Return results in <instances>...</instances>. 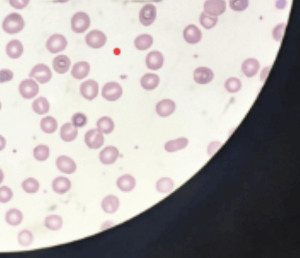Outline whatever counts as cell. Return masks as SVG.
I'll return each instance as SVG.
<instances>
[{
	"mask_svg": "<svg viewBox=\"0 0 300 258\" xmlns=\"http://www.w3.org/2000/svg\"><path fill=\"white\" fill-rule=\"evenodd\" d=\"M86 45L93 49H100L105 46L107 42L105 34L99 30H93L85 37Z\"/></svg>",
	"mask_w": 300,
	"mask_h": 258,
	"instance_id": "obj_10",
	"label": "cell"
},
{
	"mask_svg": "<svg viewBox=\"0 0 300 258\" xmlns=\"http://www.w3.org/2000/svg\"><path fill=\"white\" fill-rule=\"evenodd\" d=\"M160 84V77L157 74H146L141 79V85L147 91L155 90Z\"/></svg>",
	"mask_w": 300,
	"mask_h": 258,
	"instance_id": "obj_27",
	"label": "cell"
},
{
	"mask_svg": "<svg viewBox=\"0 0 300 258\" xmlns=\"http://www.w3.org/2000/svg\"><path fill=\"white\" fill-rule=\"evenodd\" d=\"M86 146L90 149H98L105 143L103 134L98 129H93L86 132L84 137Z\"/></svg>",
	"mask_w": 300,
	"mask_h": 258,
	"instance_id": "obj_8",
	"label": "cell"
},
{
	"mask_svg": "<svg viewBox=\"0 0 300 258\" xmlns=\"http://www.w3.org/2000/svg\"><path fill=\"white\" fill-rule=\"evenodd\" d=\"M218 18L217 17L209 15L204 12L201 14L200 17V22L202 26L206 30H211L217 25Z\"/></svg>",
	"mask_w": 300,
	"mask_h": 258,
	"instance_id": "obj_38",
	"label": "cell"
},
{
	"mask_svg": "<svg viewBox=\"0 0 300 258\" xmlns=\"http://www.w3.org/2000/svg\"><path fill=\"white\" fill-rule=\"evenodd\" d=\"M260 68V64L258 60L256 59H248L242 63V73L249 78L255 76L258 73Z\"/></svg>",
	"mask_w": 300,
	"mask_h": 258,
	"instance_id": "obj_20",
	"label": "cell"
},
{
	"mask_svg": "<svg viewBox=\"0 0 300 258\" xmlns=\"http://www.w3.org/2000/svg\"><path fill=\"white\" fill-rule=\"evenodd\" d=\"M57 127H58V123H57L56 119L54 118L53 117H45L40 121V128L46 134L55 133Z\"/></svg>",
	"mask_w": 300,
	"mask_h": 258,
	"instance_id": "obj_31",
	"label": "cell"
},
{
	"mask_svg": "<svg viewBox=\"0 0 300 258\" xmlns=\"http://www.w3.org/2000/svg\"><path fill=\"white\" fill-rule=\"evenodd\" d=\"M14 196L13 189L7 185L0 187V203H8L12 200Z\"/></svg>",
	"mask_w": 300,
	"mask_h": 258,
	"instance_id": "obj_39",
	"label": "cell"
},
{
	"mask_svg": "<svg viewBox=\"0 0 300 258\" xmlns=\"http://www.w3.org/2000/svg\"><path fill=\"white\" fill-rule=\"evenodd\" d=\"M67 45L68 42L65 37L61 34H56L48 39L46 47L50 53L57 54L64 51Z\"/></svg>",
	"mask_w": 300,
	"mask_h": 258,
	"instance_id": "obj_5",
	"label": "cell"
},
{
	"mask_svg": "<svg viewBox=\"0 0 300 258\" xmlns=\"http://www.w3.org/2000/svg\"><path fill=\"white\" fill-rule=\"evenodd\" d=\"M146 64L149 70L157 71L162 68L164 64L163 54L158 51H152L146 57Z\"/></svg>",
	"mask_w": 300,
	"mask_h": 258,
	"instance_id": "obj_17",
	"label": "cell"
},
{
	"mask_svg": "<svg viewBox=\"0 0 300 258\" xmlns=\"http://www.w3.org/2000/svg\"><path fill=\"white\" fill-rule=\"evenodd\" d=\"M153 43H154V39L149 34H142L135 39L134 45L137 50L145 51L152 47Z\"/></svg>",
	"mask_w": 300,
	"mask_h": 258,
	"instance_id": "obj_33",
	"label": "cell"
},
{
	"mask_svg": "<svg viewBox=\"0 0 300 258\" xmlns=\"http://www.w3.org/2000/svg\"><path fill=\"white\" fill-rule=\"evenodd\" d=\"M71 60L65 55L55 57L53 62V67L56 73L63 74L68 72L71 67Z\"/></svg>",
	"mask_w": 300,
	"mask_h": 258,
	"instance_id": "obj_24",
	"label": "cell"
},
{
	"mask_svg": "<svg viewBox=\"0 0 300 258\" xmlns=\"http://www.w3.org/2000/svg\"><path fill=\"white\" fill-rule=\"evenodd\" d=\"M24 220V214L19 208H11L6 212L5 220L7 224L17 226L21 224Z\"/></svg>",
	"mask_w": 300,
	"mask_h": 258,
	"instance_id": "obj_16",
	"label": "cell"
},
{
	"mask_svg": "<svg viewBox=\"0 0 300 258\" xmlns=\"http://www.w3.org/2000/svg\"><path fill=\"white\" fill-rule=\"evenodd\" d=\"M120 153L118 148L113 146L106 147L99 154V160L103 164L112 165L117 161Z\"/></svg>",
	"mask_w": 300,
	"mask_h": 258,
	"instance_id": "obj_15",
	"label": "cell"
},
{
	"mask_svg": "<svg viewBox=\"0 0 300 258\" xmlns=\"http://www.w3.org/2000/svg\"><path fill=\"white\" fill-rule=\"evenodd\" d=\"M286 5L285 0H278L276 2V7L279 9H282Z\"/></svg>",
	"mask_w": 300,
	"mask_h": 258,
	"instance_id": "obj_48",
	"label": "cell"
},
{
	"mask_svg": "<svg viewBox=\"0 0 300 258\" xmlns=\"http://www.w3.org/2000/svg\"><path fill=\"white\" fill-rule=\"evenodd\" d=\"M117 187L123 192L131 191L136 186V180L131 174L123 175L117 180Z\"/></svg>",
	"mask_w": 300,
	"mask_h": 258,
	"instance_id": "obj_25",
	"label": "cell"
},
{
	"mask_svg": "<svg viewBox=\"0 0 300 258\" xmlns=\"http://www.w3.org/2000/svg\"><path fill=\"white\" fill-rule=\"evenodd\" d=\"M34 234L28 229H24L20 231L17 236L19 244L22 247H29L34 242Z\"/></svg>",
	"mask_w": 300,
	"mask_h": 258,
	"instance_id": "obj_35",
	"label": "cell"
},
{
	"mask_svg": "<svg viewBox=\"0 0 300 258\" xmlns=\"http://www.w3.org/2000/svg\"><path fill=\"white\" fill-rule=\"evenodd\" d=\"M78 135L77 128L71 123H66L62 125L60 131V136L63 141L66 142H73Z\"/></svg>",
	"mask_w": 300,
	"mask_h": 258,
	"instance_id": "obj_22",
	"label": "cell"
},
{
	"mask_svg": "<svg viewBox=\"0 0 300 258\" xmlns=\"http://www.w3.org/2000/svg\"><path fill=\"white\" fill-rule=\"evenodd\" d=\"M271 67H267L263 69L262 70L261 73V80L262 82H264L265 80H266L268 75H269V73H270Z\"/></svg>",
	"mask_w": 300,
	"mask_h": 258,
	"instance_id": "obj_46",
	"label": "cell"
},
{
	"mask_svg": "<svg viewBox=\"0 0 300 258\" xmlns=\"http://www.w3.org/2000/svg\"><path fill=\"white\" fill-rule=\"evenodd\" d=\"M249 0H230V7L236 12H241L249 7Z\"/></svg>",
	"mask_w": 300,
	"mask_h": 258,
	"instance_id": "obj_41",
	"label": "cell"
},
{
	"mask_svg": "<svg viewBox=\"0 0 300 258\" xmlns=\"http://www.w3.org/2000/svg\"><path fill=\"white\" fill-rule=\"evenodd\" d=\"M3 29L5 33L13 35L24 30L25 22L20 14L16 13L10 14L3 22Z\"/></svg>",
	"mask_w": 300,
	"mask_h": 258,
	"instance_id": "obj_1",
	"label": "cell"
},
{
	"mask_svg": "<svg viewBox=\"0 0 300 258\" xmlns=\"http://www.w3.org/2000/svg\"><path fill=\"white\" fill-rule=\"evenodd\" d=\"M123 94V88L118 83H108L103 88L102 96L108 101L114 102L119 99Z\"/></svg>",
	"mask_w": 300,
	"mask_h": 258,
	"instance_id": "obj_6",
	"label": "cell"
},
{
	"mask_svg": "<svg viewBox=\"0 0 300 258\" xmlns=\"http://www.w3.org/2000/svg\"><path fill=\"white\" fill-rule=\"evenodd\" d=\"M53 73L50 68L45 64L35 66L31 71L30 77L35 79L40 84H45L50 81Z\"/></svg>",
	"mask_w": 300,
	"mask_h": 258,
	"instance_id": "obj_3",
	"label": "cell"
},
{
	"mask_svg": "<svg viewBox=\"0 0 300 258\" xmlns=\"http://www.w3.org/2000/svg\"><path fill=\"white\" fill-rule=\"evenodd\" d=\"M80 93L85 99L93 100L99 93V85L95 80H86L80 85Z\"/></svg>",
	"mask_w": 300,
	"mask_h": 258,
	"instance_id": "obj_11",
	"label": "cell"
},
{
	"mask_svg": "<svg viewBox=\"0 0 300 258\" xmlns=\"http://www.w3.org/2000/svg\"><path fill=\"white\" fill-rule=\"evenodd\" d=\"M71 182L70 180L64 176L56 177L52 182V189L55 193L64 194L70 190Z\"/></svg>",
	"mask_w": 300,
	"mask_h": 258,
	"instance_id": "obj_18",
	"label": "cell"
},
{
	"mask_svg": "<svg viewBox=\"0 0 300 258\" xmlns=\"http://www.w3.org/2000/svg\"><path fill=\"white\" fill-rule=\"evenodd\" d=\"M90 17L87 14L83 12L75 14L71 20L72 30L77 34L85 33L90 27Z\"/></svg>",
	"mask_w": 300,
	"mask_h": 258,
	"instance_id": "obj_2",
	"label": "cell"
},
{
	"mask_svg": "<svg viewBox=\"0 0 300 258\" xmlns=\"http://www.w3.org/2000/svg\"><path fill=\"white\" fill-rule=\"evenodd\" d=\"M157 18V8L154 5L146 4L141 9L139 20L144 27H149Z\"/></svg>",
	"mask_w": 300,
	"mask_h": 258,
	"instance_id": "obj_7",
	"label": "cell"
},
{
	"mask_svg": "<svg viewBox=\"0 0 300 258\" xmlns=\"http://www.w3.org/2000/svg\"><path fill=\"white\" fill-rule=\"evenodd\" d=\"M72 124L76 128H82L85 127L87 123V117L84 114L77 113L74 114L71 118Z\"/></svg>",
	"mask_w": 300,
	"mask_h": 258,
	"instance_id": "obj_42",
	"label": "cell"
},
{
	"mask_svg": "<svg viewBox=\"0 0 300 258\" xmlns=\"http://www.w3.org/2000/svg\"><path fill=\"white\" fill-rule=\"evenodd\" d=\"M176 109L175 103L173 100L164 99L158 102L156 106L157 113L163 117H168L174 113Z\"/></svg>",
	"mask_w": 300,
	"mask_h": 258,
	"instance_id": "obj_19",
	"label": "cell"
},
{
	"mask_svg": "<svg viewBox=\"0 0 300 258\" xmlns=\"http://www.w3.org/2000/svg\"><path fill=\"white\" fill-rule=\"evenodd\" d=\"M32 108H33L34 113L39 115H43V114L48 113L50 111V103L45 97H40L34 100L32 105Z\"/></svg>",
	"mask_w": 300,
	"mask_h": 258,
	"instance_id": "obj_30",
	"label": "cell"
},
{
	"mask_svg": "<svg viewBox=\"0 0 300 258\" xmlns=\"http://www.w3.org/2000/svg\"><path fill=\"white\" fill-rule=\"evenodd\" d=\"M6 146H7V140L5 137L0 135V151L4 150Z\"/></svg>",
	"mask_w": 300,
	"mask_h": 258,
	"instance_id": "obj_47",
	"label": "cell"
},
{
	"mask_svg": "<svg viewBox=\"0 0 300 258\" xmlns=\"http://www.w3.org/2000/svg\"><path fill=\"white\" fill-rule=\"evenodd\" d=\"M50 148L47 145H39L34 148L33 156L37 161L45 162L50 157Z\"/></svg>",
	"mask_w": 300,
	"mask_h": 258,
	"instance_id": "obj_36",
	"label": "cell"
},
{
	"mask_svg": "<svg viewBox=\"0 0 300 258\" xmlns=\"http://www.w3.org/2000/svg\"><path fill=\"white\" fill-rule=\"evenodd\" d=\"M97 129L103 134H109L113 132L115 128V123L111 118L109 117H103L97 120Z\"/></svg>",
	"mask_w": 300,
	"mask_h": 258,
	"instance_id": "obj_34",
	"label": "cell"
},
{
	"mask_svg": "<svg viewBox=\"0 0 300 258\" xmlns=\"http://www.w3.org/2000/svg\"><path fill=\"white\" fill-rule=\"evenodd\" d=\"M14 79L13 72L8 69L0 70V84L11 82Z\"/></svg>",
	"mask_w": 300,
	"mask_h": 258,
	"instance_id": "obj_44",
	"label": "cell"
},
{
	"mask_svg": "<svg viewBox=\"0 0 300 258\" xmlns=\"http://www.w3.org/2000/svg\"><path fill=\"white\" fill-rule=\"evenodd\" d=\"M69 1H70V0H56V2L60 3V4H65V3Z\"/></svg>",
	"mask_w": 300,
	"mask_h": 258,
	"instance_id": "obj_50",
	"label": "cell"
},
{
	"mask_svg": "<svg viewBox=\"0 0 300 258\" xmlns=\"http://www.w3.org/2000/svg\"><path fill=\"white\" fill-rule=\"evenodd\" d=\"M173 187H174V183L172 180L171 179L166 178V177L161 178L157 182V190L160 193H168L172 190Z\"/></svg>",
	"mask_w": 300,
	"mask_h": 258,
	"instance_id": "obj_40",
	"label": "cell"
},
{
	"mask_svg": "<svg viewBox=\"0 0 300 258\" xmlns=\"http://www.w3.org/2000/svg\"><path fill=\"white\" fill-rule=\"evenodd\" d=\"M5 178V174L4 170L0 168V185H2L3 182H4Z\"/></svg>",
	"mask_w": 300,
	"mask_h": 258,
	"instance_id": "obj_49",
	"label": "cell"
},
{
	"mask_svg": "<svg viewBox=\"0 0 300 258\" xmlns=\"http://www.w3.org/2000/svg\"><path fill=\"white\" fill-rule=\"evenodd\" d=\"M285 29V24H281L277 25L276 27L273 29L272 32V36L274 40L276 42H281L284 34Z\"/></svg>",
	"mask_w": 300,
	"mask_h": 258,
	"instance_id": "obj_43",
	"label": "cell"
},
{
	"mask_svg": "<svg viewBox=\"0 0 300 258\" xmlns=\"http://www.w3.org/2000/svg\"><path fill=\"white\" fill-rule=\"evenodd\" d=\"M242 82L240 79L236 77H230L226 80L224 87L230 93H236L242 88Z\"/></svg>",
	"mask_w": 300,
	"mask_h": 258,
	"instance_id": "obj_37",
	"label": "cell"
},
{
	"mask_svg": "<svg viewBox=\"0 0 300 258\" xmlns=\"http://www.w3.org/2000/svg\"><path fill=\"white\" fill-rule=\"evenodd\" d=\"M44 225L49 230L58 231L62 228L63 220L59 215L51 214L45 217Z\"/></svg>",
	"mask_w": 300,
	"mask_h": 258,
	"instance_id": "obj_28",
	"label": "cell"
},
{
	"mask_svg": "<svg viewBox=\"0 0 300 258\" xmlns=\"http://www.w3.org/2000/svg\"><path fill=\"white\" fill-rule=\"evenodd\" d=\"M226 8L225 0H207L204 4V12L212 16L222 15L226 12Z\"/></svg>",
	"mask_w": 300,
	"mask_h": 258,
	"instance_id": "obj_9",
	"label": "cell"
},
{
	"mask_svg": "<svg viewBox=\"0 0 300 258\" xmlns=\"http://www.w3.org/2000/svg\"><path fill=\"white\" fill-rule=\"evenodd\" d=\"M6 51H7V55L11 59H17L24 54V45L19 40H13L7 44Z\"/></svg>",
	"mask_w": 300,
	"mask_h": 258,
	"instance_id": "obj_21",
	"label": "cell"
},
{
	"mask_svg": "<svg viewBox=\"0 0 300 258\" xmlns=\"http://www.w3.org/2000/svg\"><path fill=\"white\" fill-rule=\"evenodd\" d=\"M19 92L23 98L32 99L34 98L39 92V87L36 81L31 79L23 80L19 85Z\"/></svg>",
	"mask_w": 300,
	"mask_h": 258,
	"instance_id": "obj_4",
	"label": "cell"
},
{
	"mask_svg": "<svg viewBox=\"0 0 300 258\" xmlns=\"http://www.w3.org/2000/svg\"><path fill=\"white\" fill-rule=\"evenodd\" d=\"M22 190L26 193L34 194L38 193L40 188V183L38 180L30 177L25 179L22 183Z\"/></svg>",
	"mask_w": 300,
	"mask_h": 258,
	"instance_id": "obj_29",
	"label": "cell"
},
{
	"mask_svg": "<svg viewBox=\"0 0 300 258\" xmlns=\"http://www.w3.org/2000/svg\"><path fill=\"white\" fill-rule=\"evenodd\" d=\"M90 71V66L88 62H80L73 66L71 75L74 79L82 80L87 77Z\"/></svg>",
	"mask_w": 300,
	"mask_h": 258,
	"instance_id": "obj_26",
	"label": "cell"
},
{
	"mask_svg": "<svg viewBox=\"0 0 300 258\" xmlns=\"http://www.w3.org/2000/svg\"><path fill=\"white\" fill-rule=\"evenodd\" d=\"M187 144H188V140L184 137H181V138L170 140L166 142L164 145V148L169 153H173V152L179 151L186 148Z\"/></svg>",
	"mask_w": 300,
	"mask_h": 258,
	"instance_id": "obj_32",
	"label": "cell"
},
{
	"mask_svg": "<svg viewBox=\"0 0 300 258\" xmlns=\"http://www.w3.org/2000/svg\"><path fill=\"white\" fill-rule=\"evenodd\" d=\"M120 199L115 195H108L103 199L102 206L106 213H115L120 207Z\"/></svg>",
	"mask_w": 300,
	"mask_h": 258,
	"instance_id": "obj_23",
	"label": "cell"
},
{
	"mask_svg": "<svg viewBox=\"0 0 300 258\" xmlns=\"http://www.w3.org/2000/svg\"><path fill=\"white\" fill-rule=\"evenodd\" d=\"M2 109V103L0 102V110H1Z\"/></svg>",
	"mask_w": 300,
	"mask_h": 258,
	"instance_id": "obj_51",
	"label": "cell"
},
{
	"mask_svg": "<svg viewBox=\"0 0 300 258\" xmlns=\"http://www.w3.org/2000/svg\"><path fill=\"white\" fill-rule=\"evenodd\" d=\"M214 77V73L209 68L198 67L194 72V80L198 85L209 84Z\"/></svg>",
	"mask_w": 300,
	"mask_h": 258,
	"instance_id": "obj_13",
	"label": "cell"
},
{
	"mask_svg": "<svg viewBox=\"0 0 300 258\" xmlns=\"http://www.w3.org/2000/svg\"><path fill=\"white\" fill-rule=\"evenodd\" d=\"M56 165L59 171L66 174H73L77 170L76 162L71 157L66 156L57 157Z\"/></svg>",
	"mask_w": 300,
	"mask_h": 258,
	"instance_id": "obj_12",
	"label": "cell"
},
{
	"mask_svg": "<svg viewBox=\"0 0 300 258\" xmlns=\"http://www.w3.org/2000/svg\"><path fill=\"white\" fill-rule=\"evenodd\" d=\"M10 4L16 10H23L30 4V0H9Z\"/></svg>",
	"mask_w": 300,
	"mask_h": 258,
	"instance_id": "obj_45",
	"label": "cell"
},
{
	"mask_svg": "<svg viewBox=\"0 0 300 258\" xmlns=\"http://www.w3.org/2000/svg\"><path fill=\"white\" fill-rule=\"evenodd\" d=\"M183 38L187 44L195 45L201 42L203 38V33L200 29L194 25H190L184 29Z\"/></svg>",
	"mask_w": 300,
	"mask_h": 258,
	"instance_id": "obj_14",
	"label": "cell"
}]
</instances>
